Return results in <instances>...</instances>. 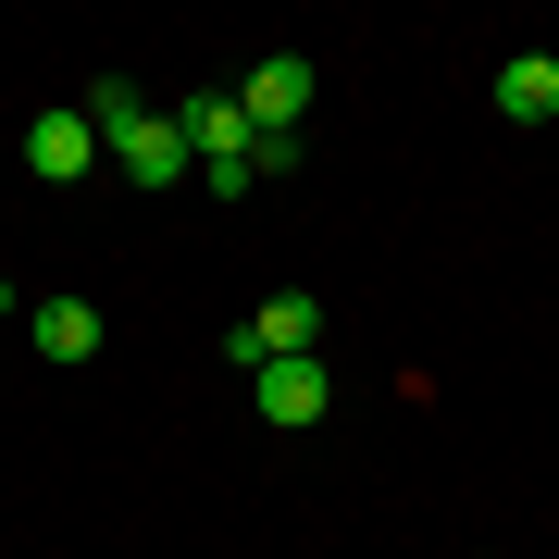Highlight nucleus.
Returning <instances> with one entry per match:
<instances>
[{
	"instance_id": "obj_1",
	"label": "nucleus",
	"mask_w": 559,
	"mask_h": 559,
	"mask_svg": "<svg viewBox=\"0 0 559 559\" xmlns=\"http://www.w3.org/2000/svg\"><path fill=\"white\" fill-rule=\"evenodd\" d=\"M311 336H323V299L286 286V299H261L237 336H224V360H237V373H261V360H311Z\"/></svg>"
},
{
	"instance_id": "obj_2",
	"label": "nucleus",
	"mask_w": 559,
	"mask_h": 559,
	"mask_svg": "<svg viewBox=\"0 0 559 559\" xmlns=\"http://www.w3.org/2000/svg\"><path fill=\"white\" fill-rule=\"evenodd\" d=\"M237 112L261 124V138H299V112H311V50H274V62H249V75H237Z\"/></svg>"
},
{
	"instance_id": "obj_3",
	"label": "nucleus",
	"mask_w": 559,
	"mask_h": 559,
	"mask_svg": "<svg viewBox=\"0 0 559 559\" xmlns=\"http://www.w3.org/2000/svg\"><path fill=\"white\" fill-rule=\"evenodd\" d=\"M100 150H112L138 187H187V175H200V150H187V124H175V112H138V124H112Z\"/></svg>"
},
{
	"instance_id": "obj_4",
	"label": "nucleus",
	"mask_w": 559,
	"mask_h": 559,
	"mask_svg": "<svg viewBox=\"0 0 559 559\" xmlns=\"http://www.w3.org/2000/svg\"><path fill=\"white\" fill-rule=\"evenodd\" d=\"M87 162H112L87 112H38V124H25V175H38V187H75Z\"/></svg>"
},
{
	"instance_id": "obj_5",
	"label": "nucleus",
	"mask_w": 559,
	"mask_h": 559,
	"mask_svg": "<svg viewBox=\"0 0 559 559\" xmlns=\"http://www.w3.org/2000/svg\"><path fill=\"white\" fill-rule=\"evenodd\" d=\"M25 336H38V360L75 373V360H100V311H87V299H38V311H25Z\"/></svg>"
},
{
	"instance_id": "obj_6",
	"label": "nucleus",
	"mask_w": 559,
	"mask_h": 559,
	"mask_svg": "<svg viewBox=\"0 0 559 559\" xmlns=\"http://www.w3.org/2000/svg\"><path fill=\"white\" fill-rule=\"evenodd\" d=\"M323 360H261V423H323Z\"/></svg>"
},
{
	"instance_id": "obj_7",
	"label": "nucleus",
	"mask_w": 559,
	"mask_h": 559,
	"mask_svg": "<svg viewBox=\"0 0 559 559\" xmlns=\"http://www.w3.org/2000/svg\"><path fill=\"white\" fill-rule=\"evenodd\" d=\"M498 112H510V124H547V112H559V62H547V50L498 62Z\"/></svg>"
},
{
	"instance_id": "obj_8",
	"label": "nucleus",
	"mask_w": 559,
	"mask_h": 559,
	"mask_svg": "<svg viewBox=\"0 0 559 559\" xmlns=\"http://www.w3.org/2000/svg\"><path fill=\"white\" fill-rule=\"evenodd\" d=\"M0 311H13V286H0Z\"/></svg>"
},
{
	"instance_id": "obj_9",
	"label": "nucleus",
	"mask_w": 559,
	"mask_h": 559,
	"mask_svg": "<svg viewBox=\"0 0 559 559\" xmlns=\"http://www.w3.org/2000/svg\"><path fill=\"white\" fill-rule=\"evenodd\" d=\"M547 62H559V50H547Z\"/></svg>"
}]
</instances>
